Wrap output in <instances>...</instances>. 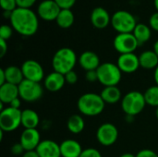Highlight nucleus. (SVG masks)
I'll return each mask as SVG.
<instances>
[{
  "label": "nucleus",
  "instance_id": "1",
  "mask_svg": "<svg viewBox=\"0 0 158 157\" xmlns=\"http://www.w3.org/2000/svg\"><path fill=\"white\" fill-rule=\"evenodd\" d=\"M9 21L14 31L25 37L34 35L39 29V17L31 8L17 7L12 11Z\"/></svg>",
  "mask_w": 158,
  "mask_h": 157
},
{
  "label": "nucleus",
  "instance_id": "2",
  "mask_svg": "<svg viewBox=\"0 0 158 157\" xmlns=\"http://www.w3.org/2000/svg\"><path fill=\"white\" fill-rule=\"evenodd\" d=\"M78 59L79 58L73 49L69 47H62L55 53L52 58V67L54 71L66 75L68 72L74 69Z\"/></svg>",
  "mask_w": 158,
  "mask_h": 157
},
{
  "label": "nucleus",
  "instance_id": "3",
  "mask_svg": "<svg viewBox=\"0 0 158 157\" xmlns=\"http://www.w3.org/2000/svg\"><path fill=\"white\" fill-rule=\"evenodd\" d=\"M106 106V103L100 94L87 93L80 96L77 102L79 111L87 117H95L100 115Z\"/></svg>",
  "mask_w": 158,
  "mask_h": 157
},
{
  "label": "nucleus",
  "instance_id": "4",
  "mask_svg": "<svg viewBox=\"0 0 158 157\" xmlns=\"http://www.w3.org/2000/svg\"><path fill=\"white\" fill-rule=\"evenodd\" d=\"M145 105L144 95L138 91L129 92L121 99V108L127 116L135 117L139 115L143 112Z\"/></svg>",
  "mask_w": 158,
  "mask_h": 157
},
{
  "label": "nucleus",
  "instance_id": "5",
  "mask_svg": "<svg viewBox=\"0 0 158 157\" xmlns=\"http://www.w3.org/2000/svg\"><path fill=\"white\" fill-rule=\"evenodd\" d=\"M98 76V82L105 87L118 86L122 78V72L117 64L106 62L99 66L96 69Z\"/></svg>",
  "mask_w": 158,
  "mask_h": 157
},
{
  "label": "nucleus",
  "instance_id": "6",
  "mask_svg": "<svg viewBox=\"0 0 158 157\" xmlns=\"http://www.w3.org/2000/svg\"><path fill=\"white\" fill-rule=\"evenodd\" d=\"M137 24L135 16L127 10H118L111 16V26L118 33H131Z\"/></svg>",
  "mask_w": 158,
  "mask_h": 157
},
{
  "label": "nucleus",
  "instance_id": "7",
  "mask_svg": "<svg viewBox=\"0 0 158 157\" xmlns=\"http://www.w3.org/2000/svg\"><path fill=\"white\" fill-rule=\"evenodd\" d=\"M21 125V110L7 106L0 111V130L11 132Z\"/></svg>",
  "mask_w": 158,
  "mask_h": 157
},
{
  "label": "nucleus",
  "instance_id": "8",
  "mask_svg": "<svg viewBox=\"0 0 158 157\" xmlns=\"http://www.w3.org/2000/svg\"><path fill=\"white\" fill-rule=\"evenodd\" d=\"M19 98L23 101L33 103L42 98L44 94V88L40 82L24 79L23 81L19 85Z\"/></svg>",
  "mask_w": 158,
  "mask_h": 157
},
{
  "label": "nucleus",
  "instance_id": "9",
  "mask_svg": "<svg viewBox=\"0 0 158 157\" xmlns=\"http://www.w3.org/2000/svg\"><path fill=\"white\" fill-rule=\"evenodd\" d=\"M113 45L115 50L118 53H119V55L134 53L138 48V46H140L138 41L136 40L132 32L118 33L114 38Z\"/></svg>",
  "mask_w": 158,
  "mask_h": 157
},
{
  "label": "nucleus",
  "instance_id": "10",
  "mask_svg": "<svg viewBox=\"0 0 158 157\" xmlns=\"http://www.w3.org/2000/svg\"><path fill=\"white\" fill-rule=\"evenodd\" d=\"M20 68L25 80L35 81V82H41L45 78L44 70L42 65L36 60L33 59L25 60Z\"/></svg>",
  "mask_w": 158,
  "mask_h": 157
},
{
  "label": "nucleus",
  "instance_id": "11",
  "mask_svg": "<svg viewBox=\"0 0 158 157\" xmlns=\"http://www.w3.org/2000/svg\"><path fill=\"white\" fill-rule=\"evenodd\" d=\"M118 130L112 123L102 124L96 131V139L103 146H111L118 141Z\"/></svg>",
  "mask_w": 158,
  "mask_h": 157
},
{
  "label": "nucleus",
  "instance_id": "12",
  "mask_svg": "<svg viewBox=\"0 0 158 157\" xmlns=\"http://www.w3.org/2000/svg\"><path fill=\"white\" fill-rule=\"evenodd\" d=\"M60 10L55 0H43L37 6V15L44 21H56Z\"/></svg>",
  "mask_w": 158,
  "mask_h": 157
},
{
  "label": "nucleus",
  "instance_id": "13",
  "mask_svg": "<svg viewBox=\"0 0 158 157\" xmlns=\"http://www.w3.org/2000/svg\"><path fill=\"white\" fill-rule=\"evenodd\" d=\"M117 65L123 73H133L138 70L140 67L139 56L134 53L119 55L117 60Z\"/></svg>",
  "mask_w": 158,
  "mask_h": 157
},
{
  "label": "nucleus",
  "instance_id": "14",
  "mask_svg": "<svg viewBox=\"0 0 158 157\" xmlns=\"http://www.w3.org/2000/svg\"><path fill=\"white\" fill-rule=\"evenodd\" d=\"M19 143L25 151L36 150L41 143V135L37 129H24L22 131Z\"/></svg>",
  "mask_w": 158,
  "mask_h": 157
},
{
  "label": "nucleus",
  "instance_id": "15",
  "mask_svg": "<svg viewBox=\"0 0 158 157\" xmlns=\"http://www.w3.org/2000/svg\"><path fill=\"white\" fill-rule=\"evenodd\" d=\"M90 19L92 25L95 29L99 30L106 29L109 24H111V16L109 12L102 6H96L92 10Z\"/></svg>",
  "mask_w": 158,
  "mask_h": 157
},
{
  "label": "nucleus",
  "instance_id": "16",
  "mask_svg": "<svg viewBox=\"0 0 158 157\" xmlns=\"http://www.w3.org/2000/svg\"><path fill=\"white\" fill-rule=\"evenodd\" d=\"M36 152L40 157H61L60 144L52 140L41 141Z\"/></svg>",
  "mask_w": 158,
  "mask_h": 157
},
{
  "label": "nucleus",
  "instance_id": "17",
  "mask_svg": "<svg viewBox=\"0 0 158 157\" xmlns=\"http://www.w3.org/2000/svg\"><path fill=\"white\" fill-rule=\"evenodd\" d=\"M44 88L51 93H56L59 92L66 83L65 75L53 71L45 76L44 78Z\"/></svg>",
  "mask_w": 158,
  "mask_h": 157
},
{
  "label": "nucleus",
  "instance_id": "18",
  "mask_svg": "<svg viewBox=\"0 0 158 157\" xmlns=\"http://www.w3.org/2000/svg\"><path fill=\"white\" fill-rule=\"evenodd\" d=\"M78 62L80 66L86 71L96 70L101 65L98 55L93 51H84L81 53V55L79 56Z\"/></svg>",
  "mask_w": 158,
  "mask_h": 157
},
{
  "label": "nucleus",
  "instance_id": "19",
  "mask_svg": "<svg viewBox=\"0 0 158 157\" xmlns=\"http://www.w3.org/2000/svg\"><path fill=\"white\" fill-rule=\"evenodd\" d=\"M83 149L79 142L68 139L60 143L61 157H80Z\"/></svg>",
  "mask_w": 158,
  "mask_h": 157
},
{
  "label": "nucleus",
  "instance_id": "20",
  "mask_svg": "<svg viewBox=\"0 0 158 157\" xmlns=\"http://www.w3.org/2000/svg\"><path fill=\"white\" fill-rule=\"evenodd\" d=\"M18 97H19L18 85L6 82L0 86V102L4 105H9Z\"/></svg>",
  "mask_w": 158,
  "mask_h": 157
},
{
  "label": "nucleus",
  "instance_id": "21",
  "mask_svg": "<svg viewBox=\"0 0 158 157\" xmlns=\"http://www.w3.org/2000/svg\"><path fill=\"white\" fill-rule=\"evenodd\" d=\"M140 67L143 69H156L158 67V56L154 50H146L139 56Z\"/></svg>",
  "mask_w": 158,
  "mask_h": 157
},
{
  "label": "nucleus",
  "instance_id": "22",
  "mask_svg": "<svg viewBox=\"0 0 158 157\" xmlns=\"http://www.w3.org/2000/svg\"><path fill=\"white\" fill-rule=\"evenodd\" d=\"M102 99L104 100V102L106 104H109V105H114L118 103L121 99H122V93L119 90V88H118V86H108V87H105L101 93H100Z\"/></svg>",
  "mask_w": 158,
  "mask_h": 157
},
{
  "label": "nucleus",
  "instance_id": "23",
  "mask_svg": "<svg viewBox=\"0 0 158 157\" xmlns=\"http://www.w3.org/2000/svg\"><path fill=\"white\" fill-rule=\"evenodd\" d=\"M40 123V118L32 109H24L21 111V125L24 129H37Z\"/></svg>",
  "mask_w": 158,
  "mask_h": 157
},
{
  "label": "nucleus",
  "instance_id": "24",
  "mask_svg": "<svg viewBox=\"0 0 158 157\" xmlns=\"http://www.w3.org/2000/svg\"><path fill=\"white\" fill-rule=\"evenodd\" d=\"M4 69H5L6 82L19 86L23 81L24 76H23L21 68L17 67V66H9Z\"/></svg>",
  "mask_w": 158,
  "mask_h": 157
},
{
  "label": "nucleus",
  "instance_id": "25",
  "mask_svg": "<svg viewBox=\"0 0 158 157\" xmlns=\"http://www.w3.org/2000/svg\"><path fill=\"white\" fill-rule=\"evenodd\" d=\"M132 33L138 41L139 45H143L151 39L152 29L145 23H138Z\"/></svg>",
  "mask_w": 158,
  "mask_h": 157
},
{
  "label": "nucleus",
  "instance_id": "26",
  "mask_svg": "<svg viewBox=\"0 0 158 157\" xmlns=\"http://www.w3.org/2000/svg\"><path fill=\"white\" fill-rule=\"evenodd\" d=\"M74 20L75 16L71 9H61L56 19V22L59 28L69 29L73 25Z\"/></svg>",
  "mask_w": 158,
  "mask_h": 157
},
{
  "label": "nucleus",
  "instance_id": "27",
  "mask_svg": "<svg viewBox=\"0 0 158 157\" xmlns=\"http://www.w3.org/2000/svg\"><path fill=\"white\" fill-rule=\"evenodd\" d=\"M67 128L69 130V132L73 134H79L82 132L85 128L84 119L80 115H72L69 118L67 121Z\"/></svg>",
  "mask_w": 158,
  "mask_h": 157
},
{
  "label": "nucleus",
  "instance_id": "28",
  "mask_svg": "<svg viewBox=\"0 0 158 157\" xmlns=\"http://www.w3.org/2000/svg\"><path fill=\"white\" fill-rule=\"evenodd\" d=\"M146 105L158 107V85H154L149 87L143 93Z\"/></svg>",
  "mask_w": 158,
  "mask_h": 157
},
{
  "label": "nucleus",
  "instance_id": "29",
  "mask_svg": "<svg viewBox=\"0 0 158 157\" xmlns=\"http://www.w3.org/2000/svg\"><path fill=\"white\" fill-rule=\"evenodd\" d=\"M13 28L11 25L8 24H3L0 27V39H3L5 41H7L11 38L13 34Z\"/></svg>",
  "mask_w": 158,
  "mask_h": 157
},
{
  "label": "nucleus",
  "instance_id": "30",
  "mask_svg": "<svg viewBox=\"0 0 158 157\" xmlns=\"http://www.w3.org/2000/svg\"><path fill=\"white\" fill-rule=\"evenodd\" d=\"M0 6L3 11L12 12L18 7V4L16 0H0Z\"/></svg>",
  "mask_w": 158,
  "mask_h": 157
},
{
  "label": "nucleus",
  "instance_id": "31",
  "mask_svg": "<svg viewBox=\"0 0 158 157\" xmlns=\"http://www.w3.org/2000/svg\"><path fill=\"white\" fill-rule=\"evenodd\" d=\"M80 157H102V155L98 150L94 148H87L83 149Z\"/></svg>",
  "mask_w": 158,
  "mask_h": 157
},
{
  "label": "nucleus",
  "instance_id": "32",
  "mask_svg": "<svg viewBox=\"0 0 158 157\" xmlns=\"http://www.w3.org/2000/svg\"><path fill=\"white\" fill-rule=\"evenodd\" d=\"M61 9H71L77 0H55Z\"/></svg>",
  "mask_w": 158,
  "mask_h": 157
},
{
  "label": "nucleus",
  "instance_id": "33",
  "mask_svg": "<svg viewBox=\"0 0 158 157\" xmlns=\"http://www.w3.org/2000/svg\"><path fill=\"white\" fill-rule=\"evenodd\" d=\"M65 79H66V83L73 85V84L77 83V81H78V74L74 70L69 71L65 75Z\"/></svg>",
  "mask_w": 158,
  "mask_h": 157
},
{
  "label": "nucleus",
  "instance_id": "34",
  "mask_svg": "<svg viewBox=\"0 0 158 157\" xmlns=\"http://www.w3.org/2000/svg\"><path fill=\"white\" fill-rule=\"evenodd\" d=\"M149 26L152 30L158 32V11L153 13L149 18Z\"/></svg>",
  "mask_w": 158,
  "mask_h": 157
},
{
  "label": "nucleus",
  "instance_id": "35",
  "mask_svg": "<svg viewBox=\"0 0 158 157\" xmlns=\"http://www.w3.org/2000/svg\"><path fill=\"white\" fill-rule=\"evenodd\" d=\"M11 154L13 155H22L24 153H25V150L23 148V146L20 144V143H15L11 146Z\"/></svg>",
  "mask_w": 158,
  "mask_h": 157
},
{
  "label": "nucleus",
  "instance_id": "36",
  "mask_svg": "<svg viewBox=\"0 0 158 157\" xmlns=\"http://www.w3.org/2000/svg\"><path fill=\"white\" fill-rule=\"evenodd\" d=\"M136 157H158V155L151 149H143L138 152Z\"/></svg>",
  "mask_w": 158,
  "mask_h": 157
},
{
  "label": "nucleus",
  "instance_id": "37",
  "mask_svg": "<svg viewBox=\"0 0 158 157\" xmlns=\"http://www.w3.org/2000/svg\"><path fill=\"white\" fill-rule=\"evenodd\" d=\"M18 4V7L23 8H31L32 6L35 5L37 0H16Z\"/></svg>",
  "mask_w": 158,
  "mask_h": 157
},
{
  "label": "nucleus",
  "instance_id": "38",
  "mask_svg": "<svg viewBox=\"0 0 158 157\" xmlns=\"http://www.w3.org/2000/svg\"><path fill=\"white\" fill-rule=\"evenodd\" d=\"M85 80H86L87 81H89V82H95V81H98V76H97L96 70L86 71Z\"/></svg>",
  "mask_w": 158,
  "mask_h": 157
},
{
  "label": "nucleus",
  "instance_id": "39",
  "mask_svg": "<svg viewBox=\"0 0 158 157\" xmlns=\"http://www.w3.org/2000/svg\"><path fill=\"white\" fill-rule=\"evenodd\" d=\"M0 47H1L0 57H3L6 55V53L7 52V41L0 39Z\"/></svg>",
  "mask_w": 158,
  "mask_h": 157
},
{
  "label": "nucleus",
  "instance_id": "40",
  "mask_svg": "<svg viewBox=\"0 0 158 157\" xmlns=\"http://www.w3.org/2000/svg\"><path fill=\"white\" fill-rule=\"evenodd\" d=\"M20 105H21V99L19 97L14 99L10 104H9V106L13 107V108H16V109H19L20 107Z\"/></svg>",
  "mask_w": 158,
  "mask_h": 157
},
{
  "label": "nucleus",
  "instance_id": "41",
  "mask_svg": "<svg viewBox=\"0 0 158 157\" xmlns=\"http://www.w3.org/2000/svg\"><path fill=\"white\" fill-rule=\"evenodd\" d=\"M21 157H40L38 153L36 152V150H32V151H25V153L22 155Z\"/></svg>",
  "mask_w": 158,
  "mask_h": 157
},
{
  "label": "nucleus",
  "instance_id": "42",
  "mask_svg": "<svg viewBox=\"0 0 158 157\" xmlns=\"http://www.w3.org/2000/svg\"><path fill=\"white\" fill-rule=\"evenodd\" d=\"M6 82V80L5 69L4 68H0V86L5 84Z\"/></svg>",
  "mask_w": 158,
  "mask_h": 157
},
{
  "label": "nucleus",
  "instance_id": "43",
  "mask_svg": "<svg viewBox=\"0 0 158 157\" xmlns=\"http://www.w3.org/2000/svg\"><path fill=\"white\" fill-rule=\"evenodd\" d=\"M154 79H155V81L156 83V85H158V67L155 69V74H154Z\"/></svg>",
  "mask_w": 158,
  "mask_h": 157
},
{
  "label": "nucleus",
  "instance_id": "44",
  "mask_svg": "<svg viewBox=\"0 0 158 157\" xmlns=\"http://www.w3.org/2000/svg\"><path fill=\"white\" fill-rule=\"evenodd\" d=\"M154 51H155V53L158 56V40L157 41H156V43H154V49H153Z\"/></svg>",
  "mask_w": 158,
  "mask_h": 157
},
{
  "label": "nucleus",
  "instance_id": "45",
  "mask_svg": "<svg viewBox=\"0 0 158 157\" xmlns=\"http://www.w3.org/2000/svg\"><path fill=\"white\" fill-rule=\"evenodd\" d=\"M119 157H136V155H134L131 153H125V154L121 155Z\"/></svg>",
  "mask_w": 158,
  "mask_h": 157
},
{
  "label": "nucleus",
  "instance_id": "46",
  "mask_svg": "<svg viewBox=\"0 0 158 157\" xmlns=\"http://www.w3.org/2000/svg\"><path fill=\"white\" fill-rule=\"evenodd\" d=\"M154 6H155L156 11H158V0H154Z\"/></svg>",
  "mask_w": 158,
  "mask_h": 157
},
{
  "label": "nucleus",
  "instance_id": "47",
  "mask_svg": "<svg viewBox=\"0 0 158 157\" xmlns=\"http://www.w3.org/2000/svg\"><path fill=\"white\" fill-rule=\"evenodd\" d=\"M156 117L158 119V107H156Z\"/></svg>",
  "mask_w": 158,
  "mask_h": 157
},
{
  "label": "nucleus",
  "instance_id": "48",
  "mask_svg": "<svg viewBox=\"0 0 158 157\" xmlns=\"http://www.w3.org/2000/svg\"><path fill=\"white\" fill-rule=\"evenodd\" d=\"M157 131H158V130H157Z\"/></svg>",
  "mask_w": 158,
  "mask_h": 157
}]
</instances>
